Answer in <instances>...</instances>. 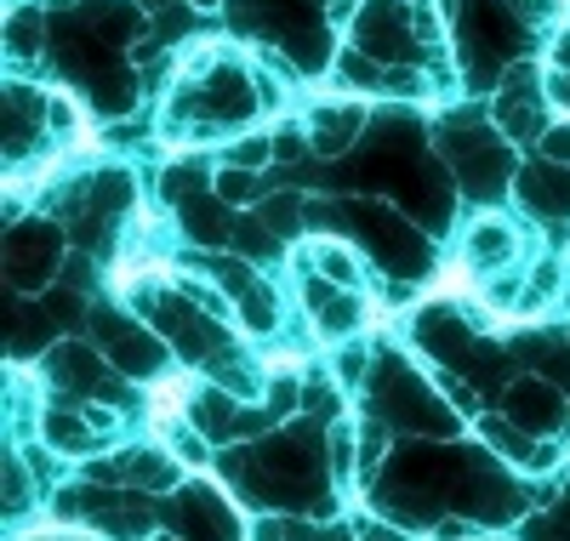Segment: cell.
<instances>
[{"instance_id":"13","label":"cell","mask_w":570,"mask_h":541,"mask_svg":"<svg viewBox=\"0 0 570 541\" xmlns=\"http://www.w3.org/2000/svg\"><path fill=\"white\" fill-rule=\"evenodd\" d=\"M303 257H308V274L343 285V291H360V279H365V257L354 252V245H343V239H308Z\"/></svg>"},{"instance_id":"16","label":"cell","mask_w":570,"mask_h":541,"mask_svg":"<svg viewBox=\"0 0 570 541\" xmlns=\"http://www.w3.org/2000/svg\"><path fill=\"white\" fill-rule=\"evenodd\" d=\"M325 462H331V479H337V484L354 479V468H360V439H354V422H348V416L325 427Z\"/></svg>"},{"instance_id":"17","label":"cell","mask_w":570,"mask_h":541,"mask_svg":"<svg viewBox=\"0 0 570 541\" xmlns=\"http://www.w3.org/2000/svg\"><path fill=\"white\" fill-rule=\"evenodd\" d=\"M212 194L228 206V212H240V206H257L263 200V183H257V171H240V166H223L217 177H212Z\"/></svg>"},{"instance_id":"31","label":"cell","mask_w":570,"mask_h":541,"mask_svg":"<svg viewBox=\"0 0 570 541\" xmlns=\"http://www.w3.org/2000/svg\"><path fill=\"white\" fill-rule=\"evenodd\" d=\"M155 541H183V535H155Z\"/></svg>"},{"instance_id":"24","label":"cell","mask_w":570,"mask_h":541,"mask_svg":"<svg viewBox=\"0 0 570 541\" xmlns=\"http://www.w3.org/2000/svg\"><path fill=\"white\" fill-rule=\"evenodd\" d=\"M537 149H542V160H548V166H570V120H553V126H548V137L537 142Z\"/></svg>"},{"instance_id":"8","label":"cell","mask_w":570,"mask_h":541,"mask_svg":"<svg viewBox=\"0 0 570 541\" xmlns=\"http://www.w3.org/2000/svg\"><path fill=\"white\" fill-rule=\"evenodd\" d=\"M46 376H52L69 400H98V393L109 387V360L98 348H86V342H52Z\"/></svg>"},{"instance_id":"22","label":"cell","mask_w":570,"mask_h":541,"mask_svg":"<svg viewBox=\"0 0 570 541\" xmlns=\"http://www.w3.org/2000/svg\"><path fill=\"white\" fill-rule=\"evenodd\" d=\"M29 468H23V456L18 451H7V513H18V508H29L35 496H29Z\"/></svg>"},{"instance_id":"5","label":"cell","mask_w":570,"mask_h":541,"mask_svg":"<svg viewBox=\"0 0 570 541\" xmlns=\"http://www.w3.org/2000/svg\"><path fill=\"white\" fill-rule=\"evenodd\" d=\"M7 268H12V285L46 291L58 279V268H63V234L52 223H23L7 239Z\"/></svg>"},{"instance_id":"25","label":"cell","mask_w":570,"mask_h":541,"mask_svg":"<svg viewBox=\"0 0 570 541\" xmlns=\"http://www.w3.org/2000/svg\"><path fill=\"white\" fill-rule=\"evenodd\" d=\"M7 35H12V58H18V52L35 58V46H40V18H35V12H29V18H12Z\"/></svg>"},{"instance_id":"11","label":"cell","mask_w":570,"mask_h":541,"mask_svg":"<svg viewBox=\"0 0 570 541\" xmlns=\"http://www.w3.org/2000/svg\"><path fill=\"white\" fill-rule=\"evenodd\" d=\"M480 439H485V451H491L502 468H519V473H531L537 456H542L537 439L519 427V422H508L502 411H485V416H480Z\"/></svg>"},{"instance_id":"1","label":"cell","mask_w":570,"mask_h":541,"mask_svg":"<svg viewBox=\"0 0 570 541\" xmlns=\"http://www.w3.org/2000/svg\"><path fill=\"white\" fill-rule=\"evenodd\" d=\"M91 336H98V348L109 354V365H115L126 382L166 376L171 342H166V336H155V325H149V319H131V314L98 308V314H91Z\"/></svg>"},{"instance_id":"12","label":"cell","mask_w":570,"mask_h":541,"mask_svg":"<svg viewBox=\"0 0 570 541\" xmlns=\"http://www.w3.org/2000/svg\"><path fill=\"white\" fill-rule=\"evenodd\" d=\"M519 200H525L542 223L570 217V177H564V166H531V171H519Z\"/></svg>"},{"instance_id":"30","label":"cell","mask_w":570,"mask_h":541,"mask_svg":"<svg viewBox=\"0 0 570 541\" xmlns=\"http://www.w3.org/2000/svg\"><path fill=\"white\" fill-rule=\"evenodd\" d=\"M195 7H223V0H195Z\"/></svg>"},{"instance_id":"19","label":"cell","mask_w":570,"mask_h":541,"mask_svg":"<svg viewBox=\"0 0 570 541\" xmlns=\"http://www.w3.org/2000/svg\"><path fill=\"white\" fill-rule=\"evenodd\" d=\"M434 387L451 400L456 416H473V422H480V387H473V382H462V376H451V371H434Z\"/></svg>"},{"instance_id":"10","label":"cell","mask_w":570,"mask_h":541,"mask_svg":"<svg viewBox=\"0 0 570 541\" xmlns=\"http://www.w3.org/2000/svg\"><path fill=\"white\" fill-rule=\"evenodd\" d=\"M360 131H365V109L360 104H320L308 115V142H314V155H325V160L354 149Z\"/></svg>"},{"instance_id":"2","label":"cell","mask_w":570,"mask_h":541,"mask_svg":"<svg viewBox=\"0 0 570 541\" xmlns=\"http://www.w3.org/2000/svg\"><path fill=\"white\" fill-rule=\"evenodd\" d=\"M416 7L411 0H365V12L354 18V46L365 58H376L383 69H400V58H411L416 40Z\"/></svg>"},{"instance_id":"7","label":"cell","mask_w":570,"mask_h":541,"mask_svg":"<svg viewBox=\"0 0 570 541\" xmlns=\"http://www.w3.org/2000/svg\"><path fill=\"white\" fill-rule=\"evenodd\" d=\"M502 416H508V422H519V427H525V433L537 439V433H559L570 411H564L559 382H548V376H525V382H513V387H508Z\"/></svg>"},{"instance_id":"23","label":"cell","mask_w":570,"mask_h":541,"mask_svg":"<svg viewBox=\"0 0 570 541\" xmlns=\"http://www.w3.org/2000/svg\"><path fill=\"white\" fill-rule=\"evenodd\" d=\"M46 120H52V131H58V137H75V131H80V109L69 104L63 91L46 97Z\"/></svg>"},{"instance_id":"15","label":"cell","mask_w":570,"mask_h":541,"mask_svg":"<svg viewBox=\"0 0 570 541\" xmlns=\"http://www.w3.org/2000/svg\"><path fill=\"white\" fill-rule=\"evenodd\" d=\"M234 314H240V331L246 336H274L279 331V297H274V285L257 274V285L234 297Z\"/></svg>"},{"instance_id":"20","label":"cell","mask_w":570,"mask_h":541,"mask_svg":"<svg viewBox=\"0 0 570 541\" xmlns=\"http://www.w3.org/2000/svg\"><path fill=\"white\" fill-rule=\"evenodd\" d=\"M274 234H292V228H303V200L297 194H274V200H263V212H257Z\"/></svg>"},{"instance_id":"26","label":"cell","mask_w":570,"mask_h":541,"mask_svg":"<svg viewBox=\"0 0 570 541\" xmlns=\"http://www.w3.org/2000/svg\"><path fill=\"white\" fill-rule=\"evenodd\" d=\"M308 149H314V142H308V137H303L297 126H279V137H274V160H292V155L303 160Z\"/></svg>"},{"instance_id":"3","label":"cell","mask_w":570,"mask_h":541,"mask_svg":"<svg viewBox=\"0 0 570 541\" xmlns=\"http://www.w3.org/2000/svg\"><path fill=\"white\" fill-rule=\"evenodd\" d=\"M303 303H308L314 336L331 342V348L354 342V331L365 325V297H360V291H343V285H331V279H320L308 268H303Z\"/></svg>"},{"instance_id":"29","label":"cell","mask_w":570,"mask_h":541,"mask_svg":"<svg viewBox=\"0 0 570 541\" xmlns=\"http://www.w3.org/2000/svg\"><path fill=\"white\" fill-rule=\"evenodd\" d=\"M553 58H559V69H570V29L559 35V46H553Z\"/></svg>"},{"instance_id":"9","label":"cell","mask_w":570,"mask_h":541,"mask_svg":"<svg viewBox=\"0 0 570 541\" xmlns=\"http://www.w3.org/2000/svg\"><path fill=\"white\" fill-rule=\"evenodd\" d=\"M98 427H91L86 405L80 400H58V405H40V445L46 451H58L69 462H86L91 451H98Z\"/></svg>"},{"instance_id":"6","label":"cell","mask_w":570,"mask_h":541,"mask_svg":"<svg viewBox=\"0 0 570 541\" xmlns=\"http://www.w3.org/2000/svg\"><path fill=\"white\" fill-rule=\"evenodd\" d=\"M166 519H171V535H183V541H234V513L223 502V490H212V484H183Z\"/></svg>"},{"instance_id":"18","label":"cell","mask_w":570,"mask_h":541,"mask_svg":"<svg viewBox=\"0 0 570 541\" xmlns=\"http://www.w3.org/2000/svg\"><path fill=\"white\" fill-rule=\"evenodd\" d=\"M268 160H274V137L268 131H252V137L228 142V166H240V171H263Z\"/></svg>"},{"instance_id":"21","label":"cell","mask_w":570,"mask_h":541,"mask_svg":"<svg viewBox=\"0 0 570 541\" xmlns=\"http://www.w3.org/2000/svg\"><path fill=\"white\" fill-rule=\"evenodd\" d=\"M331 371H337V382L360 387V382H365V371H371V354L360 348V342H343V348H337V360H331Z\"/></svg>"},{"instance_id":"4","label":"cell","mask_w":570,"mask_h":541,"mask_svg":"<svg viewBox=\"0 0 570 541\" xmlns=\"http://www.w3.org/2000/svg\"><path fill=\"white\" fill-rule=\"evenodd\" d=\"M542 97H548V86H537L531 63H508V80L497 86V131L513 142H525V137L542 142L553 126V120H542Z\"/></svg>"},{"instance_id":"28","label":"cell","mask_w":570,"mask_h":541,"mask_svg":"<svg viewBox=\"0 0 570 541\" xmlns=\"http://www.w3.org/2000/svg\"><path fill=\"white\" fill-rule=\"evenodd\" d=\"M548 104H559V109H570V69H559V75L548 80Z\"/></svg>"},{"instance_id":"27","label":"cell","mask_w":570,"mask_h":541,"mask_svg":"<svg viewBox=\"0 0 570 541\" xmlns=\"http://www.w3.org/2000/svg\"><path fill=\"white\" fill-rule=\"evenodd\" d=\"M365 12V0H325V18L331 23H348V18H360Z\"/></svg>"},{"instance_id":"14","label":"cell","mask_w":570,"mask_h":541,"mask_svg":"<svg viewBox=\"0 0 570 541\" xmlns=\"http://www.w3.org/2000/svg\"><path fill=\"white\" fill-rule=\"evenodd\" d=\"M519 257V234L508 217H485L480 228L468 234V263H480V274H497V268H513Z\"/></svg>"}]
</instances>
